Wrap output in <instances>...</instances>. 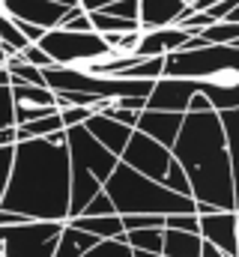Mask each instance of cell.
<instances>
[{
  "instance_id": "5",
  "label": "cell",
  "mask_w": 239,
  "mask_h": 257,
  "mask_svg": "<svg viewBox=\"0 0 239 257\" xmlns=\"http://www.w3.org/2000/svg\"><path fill=\"white\" fill-rule=\"evenodd\" d=\"M236 72V45H200V48H177L162 57V78H185L206 81Z\"/></svg>"
},
{
  "instance_id": "33",
  "label": "cell",
  "mask_w": 239,
  "mask_h": 257,
  "mask_svg": "<svg viewBox=\"0 0 239 257\" xmlns=\"http://www.w3.org/2000/svg\"><path fill=\"white\" fill-rule=\"evenodd\" d=\"M12 96H9V87H0V128H9L12 126Z\"/></svg>"
},
{
  "instance_id": "45",
  "label": "cell",
  "mask_w": 239,
  "mask_h": 257,
  "mask_svg": "<svg viewBox=\"0 0 239 257\" xmlns=\"http://www.w3.org/2000/svg\"><path fill=\"white\" fill-rule=\"evenodd\" d=\"M78 3H81V0H78Z\"/></svg>"
},
{
  "instance_id": "41",
  "label": "cell",
  "mask_w": 239,
  "mask_h": 257,
  "mask_svg": "<svg viewBox=\"0 0 239 257\" xmlns=\"http://www.w3.org/2000/svg\"><path fill=\"white\" fill-rule=\"evenodd\" d=\"M0 87H9V72L0 66Z\"/></svg>"
},
{
  "instance_id": "40",
  "label": "cell",
  "mask_w": 239,
  "mask_h": 257,
  "mask_svg": "<svg viewBox=\"0 0 239 257\" xmlns=\"http://www.w3.org/2000/svg\"><path fill=\"white\" fill-rule=\"evenodd\" d=\"M215 3H218V0H191V9H194V12H206V9L215 6Z\"/></svg>"
},
{
  "instance_id": "25",
  "label": "cell",
  "mask_w": 239,
  "mask_h": 257,
  "mask_svg": "<svg viewBox=\"0 0 239 257\" xmlns=\"http://www.w3.org/2000/svg\"><path fill=\"white\" fill-rule=\"evenodd\" d=\"M162 186H165V189H171L174 194L191 197V189H188V177H185V171L179 168L174 159H171V165H168V171H165V177H162Z\"/></svg>"
},
{
  "instance_id": "4",
  "label": "cell",
  "mask_w": 239,
  "mask_h": 257,
  "mask_svg": "<svg viewBox=\"0 0 239 257\" xmlns=\"http://www.w3.org/2000/svg\"><path fill=\"white\" fill-rule=\"evenodd\" d=\"M102 192L114 203L117 215H179V212H194V200L174 194L156 180L141 177L138 171L126 168L117 159V168L105 180Z\"/></svg>"
},
{
  "instance_id": "38",
  "label": "cell",
  "mask_w": 239,
  "mask_h": 257,
  "mask_svg": "<svg viewBox=\"0 0 239 257\" xmlns=\"http://www.w3.org/2000/svg\"><path fill=\"white\" fill-rule=\"evenodd\" d=\"M15 144V126L0 128V147H12Z\"/></svg>"
},
{
  "instance_id": "29",
  "label": "cell",
  "mask_w": 239,
  "mask_h": 257,
  "mask_svg": "<svg viewBox=\"0 0 239 257\" xmlns=\"http://www.w3.org/2000/svg\"><path fill=\"white\" fill-rule=\"evenodd\" d=\"M81 215H117V212H114V203L108 200V194L99 192L87 200V206L81 209Z\"/></svg>"
},
{
  "instance_id": "2",
  "label": "cell",
  "mask_w": 239,
  "mask_h": 257,
  "mask_svg": "<svg viewBox=\"0 0 239 257\" xmlns=\"http://www.w3.org/2000/svg\"><path fill=\"white\" fill-rule=\"evenodd\" d=\"M171 159L188 177L191 200L209 203L224 212H236V153L227 147L215 111L182 114Z\"/></svg>"
},
{
  "instance_id": "35",
  "label": "cell",
  "mask_w": 239,
  "mask_h": 257,
  "mask_svg": "<svg viewBox=\"0 0 239 257\" xmlns=\"http://www.w3.org/2000/svg\"><path fill=\"white\" fill-rule=\"evenodd\" d=\"M114 108H123V111H135V114H141L144 108H147V99L144 96H123L117 102H111Z\"/></svg>"
},
{
  "instance_id": "36",
  "label": "cell",
  "mask_w": 239,
  "mask_h": 257,
  "mask_svg": "<svg viewBox=\"0 0 239 257\" xmlns=\"http://www.w3.org/2000/svg\"><path fill=\"white\" fill-rule=\"evenodd\" d=\"M15 27H18V33H21L30 45H36V42L42 39V33H45L42 27H33V24H27V21H15Z\"/></svg>"
},
{
  "instance_id": "16",
  "label": "cell",
  "mask_w": 239,
  "mask_h": 257,
  "mask_svg": "<svg viewBox=\"0 0 239 257\" xmlns=\"http://www.w3.org/2000/svg\"><path fill=\"white\" fill-rule=\"evenodd\" d=\"M197 93L209 102L212 111H230L239 105L236 96V72L218 75V78H206V81H194Z\"/></svg>"
},
{
  "instance_id": "42",
  "label": "cell",
  "mask_w": 239,
  "mask_h": 257,
  "mask_svg": "<svg viewBox=\"0 0 239 257\" xmlns=\"http://www.w3.org/2000/svg\"><path fill=\"white\" fill-rule=\"evenodd\" d=\"M51 3H60V6H66V9H72V6H78V0H51Z\"/></svg>"
},
{
  "instance_id": "30",
  "label": "cell",
  "mask_w": 239,
  "mask_h": 257,
  "mask_svg": "<svg viewBox=\"0 0 239 257\" xmlns=\"http://www.w3.org/2000/svg\"><path fill=\"white\" fill-rule=\"evenodd\" d=\"M90 114H93V108H60V111H57V117H60V123H63V128L84 126Z\"/></svg>"
},
{
  "instance_id": "44",
  "label": "cell",
  "mask_w": 239,
  "mask_h": 257,
  "mask_svg": "<svg viewBox=\"0 0 239 257\" xmlns=\"http://www.w3.org/2000/svg\"><path fill=\"white\" fill-rule=\"evenodd\" d=\"M6 63V54H3V48H0V66Z\"/></svg>"
},
{
  "instance_id": "31",
  "label": "cell",
  "mask_w": 239,
  "mask_h": 257,
  "mask_svg": "<svg viewBox=\"0 0 239 257\" xmlns=\"http://www.w3.org/2000/svg\"><path fill=\"white\" fill-rule=\"evenodd\" d=\"M99 12L117 15L123 21H138V0H117V3H111V6H105V9H99Z\"/></svg>"
},
{
  "instance_id": "1",
  "label": "cell",
  "mask_w": 239,
  "mask_h": 257,
  "mask_svg": "<svg viewBox=\"0 0 239 257\" xmlns=\"http://www.w3.org/2000/svg\"><path fill=\"white\" fill-rule=\"evenodd\" d=\"M0 209L18 212L27 221L69 218V156L63 132L36 141H15Z\"/></svg>"
},
{
  "instance_id": "19",
  "label": "cell",
  "mask_w": 239,
  "mask_h": 257,
  "mask_svg": "<svg viewBox=\"0 0 239 257\" xmlns=\"http://www.w3.org/2000/svg\"><path fill=\"white\" fill-rule=\"evenodd\" d=\"M99 239L84 233V230H75L63 221V230H60V239H57V248H54V257H84Z\"/></svg>"
},
{
  "instance_id": "34",
  "label": "cell",
  "mask_w": 239,
  "mask_h": 257,
  "mask_svg": "<svg viewBox=\"0 0 239 257\" xmlns=\"http://www.w3.org/2000/svg\"><path fill=\"white\" fill-rule=\"evenodd\" d=\"M12 147H15V144H12ZM12 147H0V197L6 192L9 171H12Z\"/></svg>"
},
{
  "instance_id": "13",
  "label": "cell",
  "mask_w": 239,
  "mask_h": 257,
  "mask_svg": "<svg viewBox=\"0 0 239 257\" xmlns=\"http://www.w3.org/2000/svg\"><path fill=\"white\" fill-rule=\"evenodd\" d=\"M188 33L179 27H162V30H141V39L135 45V57H165L185 45Z\"/></svg>"
},
{
  "instance_id": "15",
  "label": "cell",
  "mask_w": 239,
  "mask_h": 257,
  "mask_svg": "<svg viewBox=\"0 0 239 257\" xmlns=\"http://www.w3.org/2000/svg\"><path fill=\"white\" fill-rule=\"evenodd\" d=\"M84 128L90 132V138L93 141H99L108 153H114L120 159V153L126 150V144H129V138H132V132L135 128L129 126H120V123H114L111 117H105V114H90L87 117V123H84Z\"/></svg>"
},
{
  "instance_id": "21",
  "label": "cell",
  "mask_w": 239,
  "mask_h": 257,
  "mask_svg": "<svg viewBox=\"0 0 239 257\" xmlns=\"http://www.w3.org/2000/svg\"><path fill=\"white\" fill-rule=\"evenodd\" d=\"M63 132V123H60L57 111L48 114V117H39L33 123H24V126H15V141H36V138H51Z\"/></svg>"
},
{
  "instance_id": "27",
  "label": "cell",
  "mask_w": 239,
  "mask_h": 257,
  "mask_svg": "<svg viewBox=\"0 0 239 257\" xmlns=\"http://www.w3.org/2000/svg\"><path fill=\"white\" fill-rule=\"evenodd\" d=\"M60 27H63V30H72V33H87V30H93V27H90V15H87L81 6L66 9V15H63Z\"/></svg>"
},
{
  "instance_id": "9",
  "label": "cell",
  "mask_w": 239,
  "mask_h": 257,
  "mask_svg": "<svg viewBox=\"0 0 239 257\" xmlns=\"http://www.w3.org/2000/svg\"><path fill=\"white\" fill-rule=\"evenodd\" d=\"M197 236L215 245L224 257H239V215L224 209L197 215Z\"/></svg>"
},
{
  "instance_id": "20",
  "label": "cell",
  "mask_w": 239,
  "mask_h": 257,
  "mask_svg": "<svg viewBox=\"0 0 239 257\" xmlns=\"http://www.w3.org/2000/svg\"><path fill=\"white\" fill-rule=\"evenodd\" d=\"M9 96L15 105H36V108H57L54 105V93L48 87H33V84H9Z\"/></svg>"
},
{
  "instance_id": "22",
  "label": "cell",
  "mask_w": 239,
  "mask_h": 257,
  "mask_svg": "<svg viewBox=\"0 0 239 257\" xmlns=\"http://www.w3.org/2000/svg\"><path fill=\"white\" fill-rule=\"evenodd\" d=\"M162 230L165 227H144V230H123V242L135 251L162 254Z\"/></svg>"
},
{
  "instance_id": "24",
  "label": "cell",
  "mask_w": 239,
  "mask_h": 257,
  "mask_svg": "<svg viewBox=\"0 0 239 257\" xmlns=\"http://www.w3.org/2000/svg\"><path fill=\"white\" fill-rule=\"evenodd\" d=\"M123 78H132V81H159L162 78V57H141L138 63H132Z\"/></svg>"
},
{
  "instance_id": "6",
  "label": "cell",
  "mask_w": 239,
  "mask_h": 257,
  "mask_svg": "<svg viewBox=\"0 0 239 257\" xmlns=\"http://www.w3.org/2000/svg\"><path fill=\"white\" fill-rule=\"evenodd\" d=\"M36 45L48 54L51 66H87V63H96V60L114 54L108 48V42L99 33H93V30L72 33V30L54 27V30H45Z\"/></svg>"
},
{
  "instance_id": "43",
  "label": "cell",
  "mask_w": 239,
  "mask_h": 257,
  "mask_svg": "<svg viewBox=\"0 0 239 257\" xmlns=\"http://www.w3.org/2000/svg\"><path fill=\"white\" fill-rule=\"evenodd\" d=\"M132 257H162V254H153V251H135V248H132Z\"/></svg>"
},
{
  "instance_id": "28",
  "label": "cell",
  "mask_w": 239,
  "mask_h": 257,
  "mask_svg": "<svg viewBox=\"0 0 239 257\" xmlns=\"http://www.w3.org/2000/svg\"><path fill=\"white\" fill-rule=\"evenodd\" d=\"M168 230H182V233H197V215L194 212H179V215H165Z\"/></svg>"
},
{
  "instance_id": "10",
  "label": "cell",
  "mask_w": 239,
  "mask_h": 257,
  "mask_svg": "<svg viewBox=\"0 0 239 257\" xmlns=\"http://www.w3.org/2000/svg\"><path fill=\"white\" fill-rule=\"evenodd\" d=\"M0 12L9 15L12 21H27L33 27L54 30L66 15V6L51 0H0Z\"/></svg>"
},
{
  "instance_id": "37",
  "label": "cell",
  "mask_w": 239,
  "mask_h": 257,
  "mask_svg": "<svg viewBox=\"0 0 239 257\" xmlns=\"http://www.w3.org/2000/svg\"><path fill=\"white\" fill-rule=\"evenodd\" d=\"M111 3H117V0H81L78 6H81L84 12H99V9H105V6H111Z\"/></svg>"
},
{
  "instance_id": "18",
  "label": "cell",
  "mask_w": 239,
  "mask_h": 257,
  "mask_svg": "<svg viewBox=\"0 0 239 257\" xmlns=\"http://www.w3.org/2000/svg\"><path fill=\"white\" fill-rule=\"evenodd\" d=\"M162 257H200V236L182 230H162Z\"/></svg>"
},
{
  "instance_id": "26",
  "label": "cell",
  "mask_w": 239,
  "mask_h": 257,
  "mask_svg": "<svg viewBox=\"0 0 239 257\" xmlns=\"http://www.w3.org/2000/svg\"><path fill=\"white\" fill-rule=\"evenodd\" d=\"M84 257H132V248L123 242V233L117 239H99Z\"/></svg>"
},
{
  "instance_id": "12",
  "label": "cell",
  "mask_w": 239,
  "mask_h": 257,
  "mask_svg": "<svg viewBox=\"0 0 239 257\" xmlns=\"http://www.w3.org/2000/svg\"><path fill=\"white\" fill-rule=\"evenodd\" d=\"M179 126H182V114H168V111H141L138 114V123H135V132H141V135H147V138H153L156 144H162V147H174V141H177L179 135Z\"/></svg>"
},
{
  "instance_id": "11",
  "label": "cell",
  "mask_w": 239,
  "mask_h": 257,
  "mask_svg": "<svg viewBox=\"0 0 239 257\" xmlns=\"http://www.w3.org/2000/svg\"><path fill=\"white\" fill-rule=\"evenodd\" d=\"M197 93L194 81L185 78H159L147 96V111H168V114H185L188 99Z\"/></svg>"
},
{
  "instance_id": "14",
  "label": "cell",
  "mask_w": 239,
  "mask_h": 257,
  "mask_svg": "<svg viewBox=\"0 0 239 257\" xmlns=\"http://www.w3.org/2000/svg\"><path fill=\"white\" fill-rule=\"evenodd\" d=\"M182 12H185L182 0H138V27L141 30L174 27Z\"/></svg>"
},
{
  "instance_id": "17",
  "label": "cell",
  "mask_w": 239,
  "mask_h": 257,
  "mask_svg": "<svg viewBox=\"0 0 239 257\" xmlns=\"http://www.w3.org/2000/svg\"><path fill=\"white\" fill-rule=\"evenodd\" d=\"M66 224L75 230H84L96 239H117L123 233L120 215H75V218H66Z\"/></svg>"
},
{
  "instance_id": "7",
  "label": "cell",
  "mask_w": 239,
  "mask_h": 257,
  "mask_svg": "<svg viewBox=\"0 0 239 257\" xmlns=\"http://www.w3.org/2000/svg\"><path fill=\"white\" fill-rule=\"evenodd\" d=\"M63 221H24L0 227V257H54Z\"/></svg>"
},
{
  "instance_id": "8",
  "label": "cell",
  "mask_w": 239,
  "mask_h": 257,
  "mask_svg": "<svg viewBox=\"0 0 239 257\" xmlns=\"http://www.w3.org/2000/svg\"><path fill=\"white\" fill-rule=\"evenodd\" d=\"M120 162H123L126 168L138 171L141 177L162 183V177H165V171H168V165H171V150L162 147V144H156L153 138H147V135H141V132H132L126 150L120 153Z\"/></svg>"
},
{
  "instance_id": "39",
  "label": "cell",
  "mask_w": 239,
  "mask_h": 257,
  "mask_svg": "<svg viewBox=\"0 0 239 257\" xmlns=\"http://www.w3.org/2000/svg\"><path fill=\"white\" fill-rule=\"evenodd\" d=\"M200 257H224V254H221L215 245H209V242H203V239H200Z\"/></svg>"
},
{
  "instance_id": "32",
  "label": "cell",
  "mask_w": 239,
  "mask_h": 257,
  "mask_svg": "<svg viewBox=\"0 0 239 257\" xmlns=\"http://www.w3.org/2000/svg\"><path fill=\"white\" fill-rule=\"evenodd\" d=\"M18 57H21V60H24L27 66H33V69H48V66H51L48 54H45V51H42L39 45H27V48H24V51H21Z\"/></svg>"
},
{
  "instance_id": "23",
  "label": "cell",
  "mask_w": 239,
  "mask_h": 257,
  "mask_svg": "<svg viewBox=\"0 0 239 257\" xmlns=\"http://www.w3.org/2000/svg\"><path fill=\"white\" fill-rule=\"evenodd\" d=\"M206 45H236L239 42V24L233 21H215L197 33Z\"/></svg>"
},
{
  "instance_id": "3",
  "label": "cell",
  "mask_w": 239,
  "mask_h": 257,
  "mask_svg": "<svg viewBox=\"0 0 239 257\" xmlns=\"http://www.w3.org/2000/svg\"><path fill=\"white\" fill-rule=\"evenodd\" d=\"M63 144L69 156V218H75L93 194L102 192L105 180L117 168V156L93 141L84 126L63 128Z\"/></svg>"
}]
</instances>
